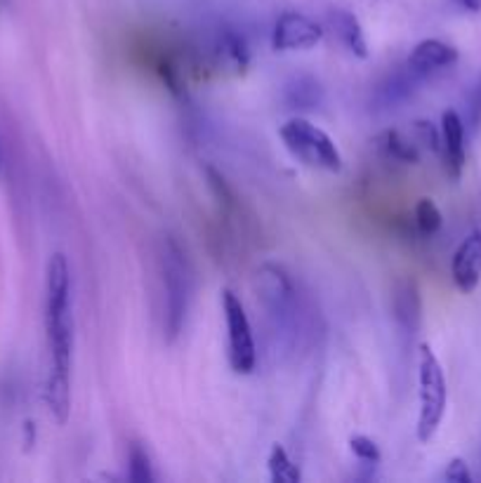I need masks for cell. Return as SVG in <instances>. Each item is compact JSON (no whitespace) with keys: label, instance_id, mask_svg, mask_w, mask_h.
<instances>
[{"label":"cell","instance_id":"cell-1","mask_svg":"<svg viewBox=\"0 0 481 483\" xmlns=\"http://www.w3.org/2000/svg\"><path fill=\"white\" fill-rule=\"evenodd\" d=\"M45 331L50 347V375L45 384V401L55 420H69L71 413V347H74V318H71V272L62 253L48 262L45 279Z\"/></svg>","mask_w":481,"mask_h":483},{"label":"cell","instance_id":"cell-2","mask_svg":"<svg viewBox=\"0 0 481 483\" xmlns=\"http://www.w3.org/2000/svg\"><path fill=\"white\" fill-rule=\"evenodd\" d=\"M255 288H258V298L265 306L269 323L274 328V335L281 337L284 344H293L302 335V305H300V295L291 276L285 269L276 264H262L255 276Z\"/></svg>","mask_w":481,"mask_h":483},{"label":"cell","instance_id":"cell-3","mask_svg":"<svg viewBox=\"0 0 481 483\" xmlns=\"http://www.w3.org/2000/svg\"><path fill=\"white\" fill-rule=\"evenodd\" d=\"M161 279H163V325L171 340L182 332L189 312L191 269L182 246L172 236H165L161 246Z\"/></svg>","mask_w":481,"mask_h":483},{"label":"cell","instance_id":"cell-4","mask_svg":"<svg viewBox=\"0 0 481 483\" xmlns=\"http://www.w3.org/2000/svg\"><path fill=\"white\" fill-rule=\"evenodd\" d=\"M418 396H420V410H418V441L420 444H430L434 434L446 415V401H449V389H446V375H443L442 363L437 354L432 351L430 344H420L418 351Z\"/></svg>","mask_w":481,"mask_h":483},{"label":"cell","instance_id":"cell-5","mask_svg":"<svg viewBox=\"0 0 481 483\" xmlns=\"http://www.w3.org/2000/svg\"><path fill=\"white\" fill-rule=\"evenodd\" d=\"M279 134L285 149L295 159L302 160L304 166L321 168V170L328 172L342 170V153L336 147V142L330 140L321 127L311 125L307 118H300V116L291 118L281 127Z\"/></svg>","mask_w":481,"mask_h":483},{"label":"cell","instance_id":"cell-6","mask_svg":"<svg viewBox=\"0 0 481 483\" xmlns=\"http://www.w3.org/2000/svg\"><path fill=\"white\" fill-rule=\"evenodd\" d=\"M222 309L227 321L229 332V363L239 375H250L258 363V349H255V337L248 314L232 290L222 293Z\"/></svg>","mask_w":481,"mask_h":483},{"label":"cell","instance_id":"cell-7","mask_svg":"<svg viewBox=\"0 0 481 483\" xmlns=\"http://www.w3.org/2000/svg\"><path fill=\"white\" fill-rule=\"evenodd\" d=\"M323 39V29L307 14L284 13L274 24L272 47L279 52L311 50Z\"/></svg>","mask_w":481,"mask_h":483},{"label":"cell","instance_id":"cell-8","mask_svg":"<svg viewBox=\"0 0 481 483\" xmlns=\"http://www.w3.org/2000/svg\"><path fill=\"white\" fill-rule=\"evenodd\" d=\"M450 276L460 293H472L477 290L481 280V231H469L458 250L453 253L450 262Z\"/></svg>","mask_w":481,"mask_h":483},{"label":"cell","instance_id":"cell-9","mask_svg":"<svg viewBox=\"0 0 481 483\" xmlns=\"http://www.w3.org/2000/svg\"><path fill=\"white\" fill-rule=\"evenodd\" d=\"M442 147H439V156H442L443 170L450 179H460L462 168H465V121L458 111H443L442 116Z\"/></svg>","mask_w":481,"mask_h":483},{"label":"cell","instance_id":"cell-10","mask_svg":"<svg viewBox=\"0 0 481 483\" xmlns=\"http://www.w3.org/2000/svg\"><path fill=\"white\" fill-rule=\"evenodd\" d=\"M458 62V50L453 45L443 43L437 39H427L413 47V52L406 59V66L418 73L420 78H427L432 73H437L442 69H449Z\"/></svg>","mask_w":481,"mask_h":483},{"label":"cell","instance_id":"cell-11","mask_svg":"<svg viewBox=\"0 0 481 483\" xmlns=\"http://www.w3.org/2000/svg\"><path fill=\"white\" fill-rule=\"evenodd\" d=\"M392 312L401 337H406V340L411 342L420 328V312H423L418 288H415L413 280H404V283L397 286V290H394Z\"/></svg>","mask_w":481,"mask_h":483},{"label":"cell","instance_id":"cell-12","mask_svg":"<svg viewBox=\"0 0 481 483\" xmlns=\"http://www.w3.org/2000/svg\"><path fill=\"white\" fill-rule=\"evenodd\" d=\"M326 24H328V29L333 31V36H336L352 55H356V57L361 59L368 57L366 33H363V26H361V22L356 20L354 14L347 13V10H330V13L326 14Z\"/></svg>","mask_w":481,"mask_h":483},{"label":"cell","instance_id":"cell-13","mask_svg":"<svg viewBox=\"0 0 481 483\" xmlns=\"http://www.w3.org/2000/svg\"><path fill=\"white\" fill-rule=\"evenodd\" d=\"M420 81L423 78L418 73H413L408 66L394 71L375 88V104L380 108H399V104H404L413 95V90Z\"/></svg>","mask_w":481,"mask_h":483},{"label":"cell","instance_id":"cell-14","mask_svg":"<svg viewBox=\"0 0 481 483\" xmlns=\"http://www.w3.org/2000/svg\"><path fill=\"white\" fill-rule=\"evenodd\" d=\"M213 57H215V62L220 64L222 69H232L234 73H243L248 66L246 43L232 29H222V31H217L215 40H213Z\"/></svg>","mask_w":481,"mask_h":483},{"label":"cell","instance_id":"cell-15","mask_svg":"<svg viewBox=\"0 0 481 483\" xmlns=\"http://www.w3.org/2000/svg\"><path fill=\"white\" fill-rule=\"evenodd\" d=\"M284 99L288 108H300V111H311L317 108L323 99V90L319 81L311 76H295L285 83Z\"/></svg>","mask_w":481,"mask_h":483},{"label":"cell","instance_id":"cell-16","mask_svg":"<svg viewBox=\"0 0 481 483\" xmlns=\"http://www.w3.org/2000/svg\"><path fill=\"white\" fill-rule=\"evenodd\" d=\"M375 144H378L382 156H385L387 160H392V163L413 166V163H418L420 160L418 147H415L411 140H406L404 134L397 133V130H387V133H382Z\"/></svg>","mask_w":481,"mask_h":483},{"label":"cell","instance_id":"cell-17","mask_svg":"<svg viewBox=\"0 0 481 483\" xmlns=\"http://www.w3.org/2000/svg\"><path fill=\"white\" fill-rule=\"evenodd\" d=\"M267 467H269V477L276 483H298L302 479L300 474V467L293 462V458L288 455L284 445H274L269 458H267Z\"/></svg>","mask_w":481,"mask_h":483},{"label":"cell","instance_id":"cell-18","mask_svg":"<svg viewBox=\"0 0 481 483\" xmlns=\"http://www.w3.org/2000/svg\"><path fill=\"white\" fill-rule=\"evenodd\" d=\"M442 211L432 198H420V203L415 205V227L423 236H434L442 229Z\"/></svg>","mask_w":481,"mask_h":483},{"label":"cell","instance_id":"cell-19","mask_svg":"<svg viewBox=\"0 0 481 483\" xmlns=\"http://www.w3.org/2000/svg\"><path fill=\"white\" fill-rule=\"evenodd\" d=\"M127 479L135 483H152L153 471H152V460L146 455L144 448L135 444L127 455Z\"/></svg>","mask_w":481,"mask_h":483},{"label":"cell","instance_id":"cell-20","mask_svg":"<svg viewBox=\"0 0 481 483\" xmlns=\"http://www.w3.org/2000/svg\"><path fill=\"white\" fill-rule=\"evenodd\" d=\"M349 451L354 453L361 462L378 464L382 458L378 444H375L373 439H368V436H361V434L359 436H352V439H349Z\"/></svg>","mask_w":481,"mask_h":483},{"label":"cell","instance_id":"cell-21","mask_svg":"<svg viewBox=\"0 0 481 483\" xmlns=\"http://www.w3.org/2000/svg\"><path fill=\"white\" fill-rule=\"evenodd\" d=\"M413 130H415L418 142H423L424 147L432 149L434 153H439V147H442V133H439L437 127L432 125L430 121H418L413 125Z\"/></svg>","mask_w":481,"mask_h":483},{"label":"cell","instance_id":"cell-22","mask_svg":"<svg viewBox=\"0 0 481 483\" xmlns=\"http://www.w3.org/2000/svg\"><path fill=\"white\" fill-rule=\"evenodd\" d=\"M443 479L450 483H469L472 481V471H469L465 460L453 458L449 464H446V470H443Z\"/></svg>","mask_w":481,"mask_h":483},{"label":"cell","instance_id":"cell-23","mask_svg":"<svg viewBox=\"0 0 481 483\" xmlns=\"http://www.w3.org/2000/svg\"><path fill=\"white\" fill-rule=\"evenodd\" d=\"M462 121L475 130L481 125V83H477L475 90L468 95V118H462Z\"/></svg>","mask_w":481,"mask_h":483},{"label":"cell","instance_id":"cell-24","mask_svg":"<svg viewBox=\"0 0 481 483\" xmlns=\"http://www.w3.org/2000/svg\"><path fill=\"white\" fill-rule=\"evenodd\" d=\"M450 3L468 13H481V0H450Z\"/></svg>","mask_w":481,"mask_h":483},{"label":"cell","instance_id":"cell-25","mask_svg":"<svg viewBox=\"0 0 481 483\" xmlns=\"http://www.w3.org/2000/svg\"><path fill=\"white\" fill-rule=\"evenodd\" d=\"M24 434H26L24 445L26 448H31L33 441H36V425H33V422H24Z\"/></svg>","mask_w":481,"mask_h":483},{"label":"cell","instance_id":"cell-26","mask_svg":"<svg viewBox=\"0 0 481 483\" xmlns=\"http://www.w3.org/2000/svg\"><path fill=\"white\" fill-rule=\"evenodd\" d=\"M0 170H3V147H0Z\"/></svg>","mask_w":481,"mask_h":483},{"label":"cell","instance_id":"cell-27","mask_svg":"<svg viewBox=\"0 0 481 483\" xmlns=\"http://www.w3.org/2000/svg\"><path fill=\"white\" fill-rule=\"evenodd\" d=\"M479 464H481V451H479Z\"/></svg>","mask_w":481,"mask_h":483},{"label":"cell","instance_id":"cell-28","mask_svg":"<svg viewBox=\"0 0 481 483\" xmlns=\"http://www.w3.org/2000/svg\"><path fill=\"white\" fill-rule=\"evenodd\" d=\"M0 3H3V0H0Z\"/></svg>","mask_w":481,"mask_h":483}]
</instances>
